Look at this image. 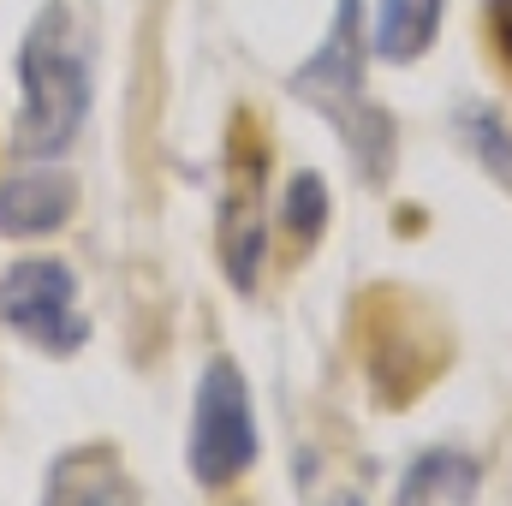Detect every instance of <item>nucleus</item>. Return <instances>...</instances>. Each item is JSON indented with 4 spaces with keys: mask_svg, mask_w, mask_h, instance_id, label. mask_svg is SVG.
<instances>
[{
    "mask_svg": "<svg viewBox=\"0 0 512 506\" xmlns=\"http://www.w3.org/2000/svg\"><path fill=\"white\" fill-rule=\"evenodd\" d=\"M18 90H24V102H18L6 149L24 161L66 155L90 114V60H84V42L60 0H48L18 42Z\"/></svg>",
    "mask_w": 512,
    "mask_h": 506,
    "instance_id": "obj_1",
    "label": "nucleus"
},
{
    "mask_svg": "<svg viewBox=\"0 0 512 506\" xmlns=\"http://www.w3.org/2000/svg\"><path fill=\"white\" fill-rule=\"evenodd\" d=\"M358 42H364L358 36V0H340L328 42L316 48V60H304L292 72V90L334 120L364 179H387L393 173V120L364 96V48Z\"/></svg>",
    "mask_w": 512,
    "mask_h": 506,
    "instance_id": "obj_2",
    "label": "nucleus"
},
{
    "mask_svg": "<svg viewBox=\"0 0 512 506\" xmlns=\"http://www.w3.org/2000/svg\"><path fill=\"white\" fill-rule=\"evenodd\" d=\"M256 405L251 381L233 358H209L197 376L191 399V441H185V465L203 489H227L256 465Z\"/></svg>",
    "mask_w": 512,
    "mask_h": 506,
    "instance_id": "obj_3",
    "label": "nucleus"
},
{
    "mask_svg": "<svg viewBox=\"0 0 512 506\" xmlns=\"http://www.w3.org/2000/svg\"><path fill=\"white\" fill-rule=\"evenodd\" d=\"M0 322L48 358H72L90 340V322L78 310V280L54 256H24L0 274Z\"/></svg>",
    "mask_w": 512,
    "mask_h": 506,
    "instance_id": "obj_4",
    "label": "nucleus"
},
{
    "mask_svg": "<svg viewBox=\"0 0 512 506\" xmlns=\"http://www.w3.org/2000/svg\"><path fill=\"white\" fill-rule=\"evenodd\" d=\"M262 167L268 149L256 137V120H233L227 143V191H221V268L233 280V292H256V268L268 245V221H262Z\"/></svg>",
    "mask_w": 512,
    "mask_h": 506,
    "instance_id": "obj_5",
    "label": "nucleus"
},
{
    "mask_svg": "<svg viewBox=\"0 0 512 506\" xmlns=\"http://www.w3.org/2000/svg\"><path fill=\"white\" fill-rule=\"evenodd\" d=\"M78 209V179L72 173H12L0 179V239H42L66 227Z\"/></svg>",
    "mask_w": 512,
    "mask_h": 506,
    "instance_id": "obj_6",
    "label": "nucleus"
},
{
    "mask_svg": "<svg viewBox=\"0 0 512 506\" xmlns=\"http://www.w3.org/2000/svg\"><path fill=\"white\" fill-rule=\"evenodd\" d=\"M42 506H137V489L114 447H72L54 459Z\"/></svg>",
    "mask_w": 512,
    "mask_h": 506,
    "instance_id": "obj_7",
    "label": "nucleus"
},
{
    "mask_svg": "<svg viewBox=\"0 0 512 506\" xmlns=\"http://www.w3.org/2000/svg\"><path fill=\"white\" fill-rule=\"evenodd\" d=\"M441 30V0H382L376 6V36L370 48L393 60V66H411Z\"/></svg>",
    "mask_w": 512,
    "mask_h": 506,
    "instance_id": "obj_8",
    "label": "nucleus"
},
{
    "mask_svg": "<svg viewBox=\"0 0 512 506\" xmlns=\"http://www.w3.org/2000/svg\"><path fill=\"white\" fill-rule=\"evenodd\" d=\"M477 477H483V471H477L465 453L435 447V453H423V459L405 471V483H399V506H435L441 495H447V501H471Z\"/></svg>",
    "mask_w": 512,
    "mask_h": 506,
    "instance_id": "obj_9",
    "label": "nucleus"
},
{
    "mask_svg": "<svg viewBox=\"0 0 512 506\" xmlns=\"http://www.w3.org/2000/svg\"><path fill=\"white\" fill-rule=\"evenodd\" d=\"M459 137H465V149L512 191V126L507 120H501L495 108L471 102V108H459Z\"/></svg>",
    "mask_w": 512,
    "mask_h": 506,
    "instance_id": "obj_10",
    "label": "nucleus"
},
{
    "mask_svg": "<svg viewBox=\"0 0 512 506\" xmlns=\"http://www.w3.org/2000/svg\"><path fill=\"white\" fill-rule=\"evenodd\" d=\"M280 221H286V233H298L304 245H316V239H322V227H328V179H322L316 167H304V173H292V179H286Z\"/></svg>",
    "mask_w": 512,
    "mask_h": 506,
    "instance_id": "obj_11",
    "label": "nucleus"
},
{
    "mask_svg": "<svg viewBox=\"0 0 512 506\" xmlns=\"http://www.w3.org/2000/svg\"><path fill=\"white\" fill-rule=\"evenodd\" d=\"M483 30H489L501 66L512 72V0H483Z\"/></svg>",
    "mask_w": 512,
    "mask_h": 506,
    "instance_id": "obj_12",
    "label": "nucleus"
},
{
    "mask_svg": "<svg viewBox=\"0 0 512 506\" xmlns=\"http://www.w3.org/2000/svg\"><path fill=\"white\" fill-rule=\"evenodd\" d=\"M328 506H364V501L358 495H340V501H328Z\"/></svg>",
    "mask_w": 512,
    "mask_h": 506,
    "instance_id": "obj_13",
    "label": "nucleus"
}]
</instances>
